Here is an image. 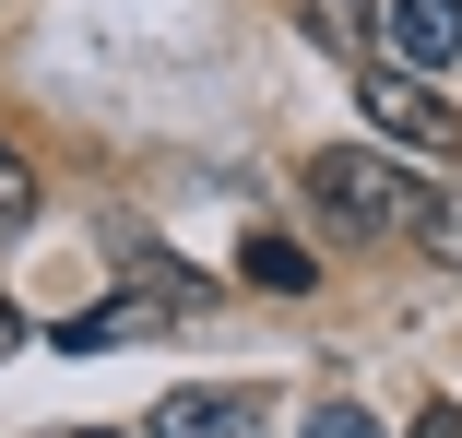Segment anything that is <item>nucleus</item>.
Masks as SVG:
<instances>
[{"mask_svg": "<svg viewBox=\"0 0 462 438\" xmlns=\"http://www.w3.org/2000/svg\"><path fill=\"white\" fill-rule=\"evenodd\" d=\"M297 178H309V202H320L332 237H403V214H415V190H427V178H403L380 142H320Z\"/></svg>", "mask_w": 462, "mask_h": 438, "instance_id": "1", "label": "nucleus"}, {"mask_svg": "<svg viewBox=\"0 0 462 438\" xmlns=\"http://www.w3.org/2000/svg\"><path fill=\"white\" fill-rule=\"evenodd\" d=\"M356 107H367V131L403 142V154H462V119L427 96V71H403V59H356Z\"/></svg>", "mask_w": 462, "mask_h": 438, "instance_id": "2", "label": "nucleus"}, {"mask_svg": "<svg viewBox=\"0 0 462 438\" xmlns=\"http://www.w3.org/2000/svg\"><path fill=\"white\" fill-rule=\"evenodd\" d=\"M107 260H119V285L154 308V320H178V308H202L214 297V273H190L166 237H143V225H107Z\"/></svg>", "mask_w": 462, "mask_h": 438, "instance_id": "3", "label": "nucleus"}, {"mask_svg": "<svg viewBox=\"0 0 462 438\" xmlns=\"http://www.w3.org/2000/svg\"><path fill=\"white\" fill-rule=\"evenodd\" d=\"M261 426H273L261 391H166L143 415V438H261Z\"/></svg>", "mask_w": 462, "mask_h": 438, "instance_id": "4", "label": "nucleus"}, {"mask_svg": "<svg viewBox=\"0 0 462 438\" xmlns=\"http://www.w3.org/2000/svg\"><path fill=\"white\" fill-rule=\"evenodd\" d=\"M380 48L403 71H450L462 59V0H392V13H380Z\"/></svg>", "mask_w": 462, "mask_h": 438, "instance_id": "5", "label": "nucleus"}, {"mask_svg": "<svg viewBox=\"0 0 462 438\" xmlns=\"http://www.w3.org/2000/svg\"><path fill=\"white\" fill-rule=\"evenodd\" d=\"M403 237L439 260V273H462V178H427V190H415V214H403Z\"/></svg>", "mask_w": 462, "mask_h": 438, "instance_id": "6", "label": "nucleus"}, {"mask_svg": "<svg viewBox=\"0 0 462 438\" xmlns=\"http://www.w3.org/2000/svg\"><path fill=\"white\" fill-rule=\"evenodd\" d=\"M237 273H249L261 297H309V285H320V260H309V249H297L285 225H261V237L237 249Z\"/></svg>", "mask_w": 462, "mask_h": 438, "instance_id": "7", "label": "nucleus"}, {"mask_svg": "<svg viewBox=\"0 0 462 438\" xmlns=\"http://www.w3.org/2000/svg\"><path fill=\"white\" fill-rule=\"evenodd\" d=\"M297 24H309L332 59H380V13H367V0H297Z\"/></svg>", "mask_w": 462, "mask_h": 438, "instance_id": "8", "label": "nucleus"}, {"mask_svg": "<svg viewBox=\"0 0 462 438\" xmlns=\"http://www.w3.org/2000/svg\"><path fill=\"white\" fill-rule=\"evenodd\" d=\"M36 214V166H24V142H0V237H13Z\"/></svg>", "mask_w": 462, "mask_h": 438, "instance_id": "9", "label": "nucleus"}, {"mask_svg": "<svg viewBox=\"0 0 462 438\" xmlns=\"http://www.w3.org/2000/svg\"><path fill=\"white\" fill-rule=\"evenodd\" d=\"M297 438H392L380 415H367V403H309V426Z\"/></svg>", "mask_w": 462, "mask_h": 438, "instance_id": "10", "label": "nucleus"}, {"mask_svg": "<svg viewBox=\"0 0 462 438\" xmlns=\"http://www.w3.org/2000/svg\"><path fill=\"white\" fill-rule=\"evenodd\" d=\"M403 438H462V403H427V415H415Z\"/></svg>", "mask_w": 462, "mask_h": 438, "instance_id": "11", "label": "nucleus"}, {"mask_svg": "<svg viewBox=\"0 0 462 438\" xmlns=\"http://www.w3.org/2000/svg\"><path fill=\"white\" fill-rule=\"evenodd\" d=\"M0 343H24V320H13V308H0Z\"/></svg>", "mask_w": 462, "mask_h": 438, "instance_id": "12", "label": "nucleus"}, {"mask_svg": "<svg viewBox=\"0 0 462 438\" xmlns=\"http://www.w3.org/2000/svg\"><path fill=\"white\" fill-rule=\"evenodd\" d=\"M83 438H107V426H83Z\"/></svg>", "mask_w": 462, "mask_h": 438, "instance_id": "13", "label": "nucleus"}]
</instances>
